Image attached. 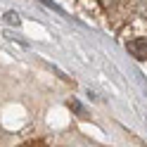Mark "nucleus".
<instances>
[{
	"instance_id": "obj_2",
	"label": "nucleus",
	"mask_w": 147,
	"mask_h": 147,
	"mask_svg": "<svg viewBox=\"0 0 147 147\" xmlns=\"http://www.w3.org/2000/svg\"><path fill=\"white\" fill-rule=\"evenodd\" d=\"M5 19L10 22V24L17 26V24H19V14H17V12H7V14H5Z\"/></svg>"
},
{
	"instance_id": "obj_4",
	"label": "nucleus",
	"mask_w": 147,
	"mask_h": 147,
	"mask_svg": "<svg viewBox=\"0 0 147 147\" xmlns=\"http://www.w3.org/2000/svg\"><path fill=\"white\" fill-rule=\"evenodd\" d=\"M102 3H105V5H109V3H114V0H102Z\"/></svg>"
},
{
	"instance_id": "obj_3",
	"label": "nucleus",
	"mask_w": 147,
	"mask_h": 147,
	"mask_svg": "<svg viewBox=\"0 0 147 147\" xmlns=\"http://www.w3.org/2000/svg\"><path fill=\"white\" fill-rule=\"evenodd\" d=\"M22 147H45L43 142H26V145H22Z\"/></svg>"
},
{
	"instance_id": "obj_1",
	"label": "nucleus",
	"mask_w": 147,
	"mask_h": 147,
	"mask_svg": "<svg viewBox=\"0 0 147 147\" xmlns=\"http://www.w3.org/2000/svg\"><path fill=\"white\" fill-rule=\"evenodd\" d=\"M126 48L135 59H147V38H133L126 43Z\"/></svg>"
}]
</instances>
